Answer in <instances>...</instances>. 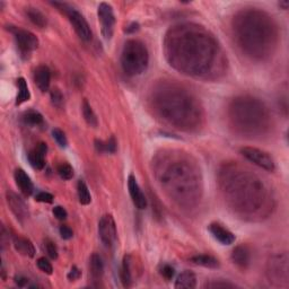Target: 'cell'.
<instances>
[{
  "mask_svg": "<svg viewBox=\"0 0 289 289\" xmlns=\"http://www.w3.org/2000/svg\"><path fill=\"white\" fill-rule=\"evenodd\" d=\"M200 26L182 25L171 30L166 39L167 58L185 74L207 75L218 58V44Z\"/></svg>",
  "mask_w": 289,
  "mask_h": 289,
  "instance_id": "obj_1",
  "label": "cell"
},
{
  "mask_svg": "<svg viewBox=\"0 0 289 289\" xmlns=\"http://www.w3.org/2000/svg\"><path fill=\"white\" fill-rule=\"evenodd\" d=\"M270 17L260 12L243 13L237 17L236 38L248 56L263 58L272 52L275 41V29Z\"/></svg>",
  "mask_w": 289,
  "mask_h": 289,
  "instance_id": "obj_2",
  "label": "cell"
},
{
  "mask_svg": "<svg viewBox=\"0 0 289 289\" xmlns=\"http://www.w3.org/2000/svg\"><path fill=\"white\" fill-rule=\"evenodd\" d=\"M229 119L235 129L243 134H260L268 128L269 113L257 98H234L229 106Z\"/></svg>",
  "mask_w": 289,
  "mask_h": 289,
  "instance_id": "obj_3",
  "label": "cell"
},
{
  "mask_svg": "<svg viewBox=\"0 0 289 289\" xmlns=\"http://www.w3.org/2000/svg\"><path fill=\"white\" fill-rule=\"evenodd\" d=\"M149 63V53L141 41H126L121 53V67L126 76L135 77L146 71Z\"/></svg>",
  "mask_w": 289,
  "mask_h": 289,
  "instance_id": "obj_4",
  "label": "cell"
},
{
  "mask_svg": "<svg viewBox=\"0 0 289 289\" xmlns=\"http://www.w3.org/2000/svg\"><path fill=\"white\" fill-rule=\"evenodd\" d=\"M289 257L287 252L277 253L270 256L266 264V277L275 287H288L289 283Z\"/></svg>",
  "mask_w": 289,
  "mask_h": 289,
  "instance_id": "obj_5",
  "label": "cell"
},
{
  "mask_svg": "<svg viewBox=\"0 0 289 289\" xmlns=\"http://www.w3.org/2000/svg\"><path fill=\"white\" fill-rule=\"evenodd\" d=\"M52 5L58 7L59 11H61L68 17V20H69L70 24L74 27L77 35H78L81 40L85 41V42H89V41L92 40L93 33L92 30H90L89 24L87 21L85 20V17L81 15L76 8L63 3H52Z\"/></svg>",
  "mask_w": 289,
  "mask_h": 289,
  "instance_id": "obj_6",
  "label": "cell"
},
{
  "mask_svg": "<svg viewBox=\"0 0 289 289\" xmlns=\"http://www.w3.org/2000/svg\"><path fill=\"white\" fill-rule=\"evenodd\" d=\"M8 31L14 35L16 45L23 59H29L32 52L39 47V39L36 35L27 30L16 26H8Z\"/></svg>",
  "mask_w": 289,
  "mask_h": 289,
  "instance_id": "obj_7",
  "label": "cell"
},
{
  "mask_svg": "<svg viewBox=\"0 0 289 289\" xmlns=\"http://www.w3.org/2000/svg\"><path fill=\"white\" fill-rule=\"evenodd\" d=\"M241 154L250 161L253 164L261 167L265 171L273 172L275 170V164L273 158L271 157L268 153L261 151L255 147H243L241 149Z\"/></svg>",
  "mask_w": 289,
  "mask_h": 289,
  "instance_id": "obj_8",
  "label": "cell"
},
{
  "mask_svg": "<svg viewBox=\"0 0 289 289\" xmlns=\"http://www.w3.org/2000/svg\"><path fill=\"white\" fill-rule=\"evenodd\" d=\"M98 21L101 23L102 35L106 41L111 40L113 33H114L115 26V16L113 12V7L107 3H101L97 8Z\"/></svg>",
  "mask_w": 289,
  "mask_h": 289,
  "instance_id": "obj_9",
  "label": "cell"
},
{
  "mask_svg": "<svg viewBox=\"0 0 289 289\" xmlns=\"http://www.w3.org/2000/svg\"><path fill=\"white\" fill-rule=\"evenodd\" d=\"M98 235L106 247H112L116 242L117 230L115 221L111 215H104L98 221Z\"/></svg>",
  "mask_w": 289,
  "mask_h": 289,
  "instance_id": "obj_10",
  "label": "cell"
},
{
  "mask_svg": "<svg viewBox=\"0 0 289 289\" xmlns=\"http://www.w3.org/2000/svg\"><path fill=\"white\" fill-rule=\"evenodd\" d=\"M128 189H129L130 197L131 199H132L133 205L140 210L147 208V199L146 197H144V194L141 191V189H140L137 180H135V178L132 174L129 175V178H128Z\"/></svg>",
  "mask_w": 289,
  "mask_h": 289,
  "instance_id": "obj_11",
  "label": "cell"
},
{
  "mask_svg": "<svg viewBox=\"0 0 289 289\" xmlns=\"http://www.w3.org/2000/svg\"><path fill=\"white\" fill-rule=\"evenodd\" d=\"M7 202L8 206L13 211V214L16 216L17 219L23 221L29 217V209L25 205V202L22 199L12 191L7 192Z\"/></svg>",
  "mask_w": 289,
  "mask_h": 289,
  "instance_id": "obj_12",
  "label": "cell"
},
{
  "mask_svg": "<svg viewBox=\"0 0 289 289\" xmlns=\"http://www.w3.org/2000/svg\"><path fill=\"white\" fill-rule=\"evenodd\" d=\"M48 152V146L45 142H39L36 144V147L29 153L27 158H29V162L31 166L33 167L34 170L41 171L44 169L45 166V155H47Z\"/></svg>",
  "mask_w": 289,
  "mask_h": 289,
  "instance_id": "obj_13",
  "label": "cell"
},
{
  "mask_svg": "<svg viewBox=\"0 0 289 289\" xmlns=\"http://www.w3.org/2000/svg\"><path fill=\"white\" fill-rule=\"evenodd\" d=\"M208 229H209L212 237H214L216 241L223 244V245H230V244H233L235 239H236L235 235L230 232L229 229L224 227V226L219 223H211Z\"/></svg>",
  "mask_w": 289,
  "mask_h": 289,
  "instance_id": "obj_14",
  "label": "cell"
},
{
  "mask_svg": "<svg viewBox=\"0 0 289 289\" xmlns=\"http://www.w3.org/2000/svg\"><path fill=\"white\" fill-rule=\"evenodd\" d=\"M232 261L239 269H247L251 263V252L246 245H238L232 252Z\"/></svg>",
  "mask_w": 289,
  "mask_h": 289,
  "instance_id": "obj_15",
  "label": "cell"
},
{
  "mask_svg": "<svg viewBox=\"0 0 289 289\" xmlns=\"http://www.w3.org/2000/svg\"><path fill=\"white\" fill-rule=\"evenodd\" d=\"M14 178H15V182L17 187L20 188L21 192L24 194L25 197H30L34 191V185L33 182L29 175L26 174V172L22 169H17L14 173Z\"/></svg>",
  "mask_w": 289,
  "mask_h": 289,
  "instance_id": "obj_16",
  "label": "cell"
},
{
  "mask_svg": "<svg viewBox=\"0 0 289 289\" xmlns=\"http://www.w3.org/2000/svg\"><path fill=\"white\" fill-rule=\"evenodd\" d=\"M34 81L41 92H47L51 83V71L47 66H39L34 71Z\"/></svg>",
  "mask_w": 289,
  "mask_h": 289,
  "instance_id": "obj_17",
  "label": "cell"
},
{
  "mask_svg": "<svg viewBox=\"0 0 289 289\" xmlns=\"http://www.w3.org/2000/svg\"><path fill=\"white\" fill-rule=\"evenodd\" d=\"M174 287L176 289H193L197 287V277L192 271L185 270L178 275Z\"/></svg>",
  "mask_w": 289,
  "mask_h": 289,
  "instance_id": "obj_18",
  "label": "cell"
},
{
  "mask_svg": "<svg viewBox=\"0 0 289 289\" xmlns=\"http://www.w3.org/2000/svg\"><path fill=\"white\" fill-rule=\"evenodd\" d=\"M14 247H15V250L18 253H21L22 255L29 257H34L35 255V247L29 238L21 236L15 237L14 238Z\"/></svg>",
  "mask_w": 289,
  "mask_h": 289,
  "instance_id": "obj_19",
  "label": "cell"
},
{
  "mask_svg": "<svg viewBox=\"0 0 289 289\" xmlns=\"http://www.w3.org/2000/svg\"><path fill=\"white\" fill-rule=\"evenodd\" d=\"M131 262H132L131 261V256L124 255L120 269V280L125 288L131 287L133 283L132 272H131Z\"/></svg>",
  "mask_w": 289,
  "mask_h": 289,
  "instance_id": "obj_20",
  "label": "cell"
},
{
  "mask_svg": "<svg viewBox=\"0 0 289 289\" xmlns=\"http://www.w3.org/2000/svg\"><path fill=\"white\" fill-rule=\"evenodd\" d=\"M89 271L94 281H99L104 274V262L101 255L94 253L89 259Z\"/></svg>",
  "mask_w": 289,
  "mask_h": 289,
  "instance_id": "obj_21",
  "label": "cell"
},
{
  "mask_svg": "<svg viewBox=\"0 0 289 289\" xmlns=\"http://www.w3.org/2000/svg\"><path fill=\"white\" fill-rule=\"evenodd\" d=\"M26 14H27V17H29V20L33 23L34 25L41 27V29H43V27L47 26L48 24L47 17H45L44 14L41 12L39 8H35V7L26 8Z\"/></svg>",
  "mask_w": 289,
  "mask_h": 289,
  "instance_id": "obj_22",
  "label": "cell"
},
{
  "mask_svg": "<svg viewBox=\"0 0 289 289\" xmlns=\"http://www.w3.org/2000/svg\"><path fill=\"white\" fill-rule=\"evenodd\" d=\"M191 262L197 265L205 266V268L216 269L219 266V261L216 257L207 254H200V255H194L191 257Z\"/></svg>",
  "mask_w": 289,
  "mask_h": 289,
  "instance_id": "obj_23",
  "label": "cell"
},
{
  "mask_svg": "<svg viewBox=\"0 0 289 289\" xmlns=\"http://www.w3.org/2000/svg\"><path fill=\"white\" fill-rule=\"evenodd\" d=\"M17 87H18V94L16 97V105H21V104L30 101L31 93L29 90V86H27L26 80L21 77L17 79Z\"/></svg>",
  "mask_w": 289,
  "mask_h": 289,
  "instance_id": "obj_24",
  "label": "cell"
},
{
  "mask_svg": "<svg viewBox=\"0 0 289 289\" xmlns=\"http://www.w3.org/2000/svg\"><path fill=\"white\" fill-rule=\"evenodd\" d=\"M95 148L98 153H108V154H114L116 152V140L115 138L110 137V139H107L106 141H103V140L96 139L95 140Z\"/></svg>",
  "mask_w": 289,
  "mask_h": 289,
  "instance_id": "obj_25",
  "label": "cell"
},
{
  "mask_svg": "<svg viewBox=\"0 0 289 289\" xmlns=\"http://www.w3.org/2000/svg\"><path fill=\"white\" fill-rule=\"evenodd\" d=\"M77 193H78V199L81 205L87 206L92 202V196H90L87 184L84 181L79 180L78 183H77Z\"/></svg>",
  "mask_w": 289,
  "mask_h": 289,
  "instance_id": "obj_26",
  "label": "cell"
},
{
  "mask_svg": "<svg viewBox=\"0 0 289 289\" xmlns=\"http://www.w3.org/2000/svg\"><path fill=\"white\" fill-rule=\"evenodd\" d=\"M23 120L26 124L32 125V126H38L43 124V116L41 114L40 112L38 111H34V110H30L24 113V115H23Z\"/></svg>",
  "mask_w": 289,
  "mask_h": 289,
  "instance_id": "obj_27",
  "label": "cell"
},
{
  "mask_svg": "<svg viewBox=\"0 0 289 289\" xmlns=\"http://www.w3.org/2000/svg\"><path fill=\"white\" fill-rule=\"evenodd\" d=\"M83 115H84V119L85 121L87 122V124L89 126H93V128H96L97 124H98V121H97V117L95 115V113L93 111L92 106L89 105V103L86 101H84L83 103Z\"/></svg>",
  "mask_w": 289,
  "mask_h": 289,
  "instance_id": "obj_28",
  "label": "cell"
},
{
  "mask_svg": "<svg viewBox=\"0 0 289 289\" xmlns=\"http://www.w3.org/2000/svg\"><path fill=\"white\" fill-rule=\"evenodd\" d=\"M58 174L62 180H71L74 178V169L67 163H62L58 166Z\"/></svg>",
  "mask_w": 289,
  "mask_h": 289,
  "instance_id": "obj_29",
  "label": "cell"
},
{
  "mask_svg": "<svg viewBox=\"0 0 289 289\" xmlns=\"http://www.w3.org/2000/svg\"><path fill=\"white\" fill-rule=\"evenodd\" d=\"M44 247H45V252H47L48 256L50 259L52 260H57L58 259V247L56 244H54L51 239H45L44 242Z\"/></svg>",
  "mask_w": 289,
  "mask_h": 289,
  "instance_id": "obj_30",
  "label": "cell"
},
{
  "mask_svg": "<svg viewBox=\"0 0 289 289\" xmlns=\"http://www.w3.org/2000/svg\"><path fill=\"white\" fill-rule=\"evenodd\" d=\"M52 135H53L54 140H56L59 146L62 147V148H66L68 146V139H67L66 134H65V132H63L62 130L58 129V128L53 129Z\"/></svg>",
  "mask_w": 289,
  "mask_h": 289,
  "instance_id": "obj_31",
  "label": "cell"
},
{
  "mask_svg": "<svg viewBox=\"0 0 289 289\" xmlns=\"http://www.w3.org/2000/svg\"><path fill=\"white\" fill-rule=\"evenodd\" d=\"M36 264H38V268L41 271H43L44 273H47V274L53 273V266L51 264V262H50L48 259H45V257H40V259L36 261Z\"/></svg>",
  "mask_w": 289,
  "mask_h": 289,
  "instance_id": "obj_32",
  "label": "cell"
},
{
  "mask_svg": "<svg viewBox=\"0 0 289 289\" xmlns=\"http://www.w3.org/2000/svg\"><path fill=\"white\" fill-rule=\"evenodd\" d=\"M15 282L18 287L21 288H38L39 284L38 283H32L31 280L29 278L24 277V275H16L15 277Z\"/></svg>",
  "mask_w": 289,
  "mask_h": 289,
  "instance_id": "obj_33",
  "label": "cell"
},
{
  "mask_svg": "<svg viewBox=\"0 0 289 289\" xmlns=\"http://www.w3.org/2000/svg\"><path fill=\"white\" fill-rule=\"evenodd\" d=\"M50 97H51V102L54 106L61 107L63 103V95L58 88H54L51 90V94H50Z\"/></svg>",
  "mask_w": 289,
  "mask_h": 289,
  "instance_id": "obj_34",
  "label": "cell"
},
{
  "mask_svg": "<svg viewBox=\"0 0 289 289\" xmlns=\"http://www.w3.org/2000/svg\"><path fill=\"white\" fill-rule=\"evenodd\" d=\"M206 288H212V289H218V288H236L237 286L235 283L228 282V281H221V280H218V281H211L209 283H207Z\"/></svg>",
  "mask_w": 289,
  "mask_h": 289,
  "instance_id": "obj_35",
  "label": "cell"
},
{
  "mask_svg": "<svg viewBox=\"0 0 289 289\" xmlns=\"http://www.w3.org/2000/svg\"><path fill=\"white\" fill-rule=\"evenodd\" d=\"M161 274L166 280H171V279H173V277H174L175 269L172 265H170V264H164L161 268Z\"/></svg>",
  "mask_w": 289,
  "mask_h": 289,
  "instance_id": "obj_36",
  "label": "cell"
},
{
  "mask_svg": "<svg viewBox=\"0 0 289 289\" xmlns=\"http://www.w3.org/2000/svg\"><path fill=\"white\" fill-rule=\"evenodd\" d=\"M52 212H53L54 217H56L58 220H65V219H67V217H68L67 210L63 207H61V206H56V207H54L53 209H52Z\"/></svg>",
  "mask_w": 289,
  "mask_h": 289,
  "instance_id": "obj_37",
  "label": "cell"
},
{
  "mask_svg": "<svg viewBox=\"0 0 289 289\" xmlns=\"http://www.w3.org/2000/svg\"><path fill=\"white\" fill-rule=\"evenodd\" d=\"M54 197L49 192H39L35 196V200L43 203H52Z\"/></svg>",
  "mask_w": 289,
  "mask_h": 289,
  "instance_id": "obj_38",
  "label": "cell"
},
{
  "mask_svg": "<svg viewBox=\"0 0 289 289\" xmlns=\"http://www.w3.org/2000/svg\"><path fill=\"white\" fill-rule=\"evenodd\" d=\"M59 233H60V236L63 239H70L72 238V236H74V232H72V229L67 225L60 226V228H59Z\"/></svg>",
  "mask_w": 289,
  "mask_h": 289,
  "instance_id": "obj_39",
  "label": "cell"
},
{
  "mask_svg": "<svg viewBox=\"0 0 289 289\" xmlns=\"http://www.w3.org/2000/svg\"><path fill=\"white\" fill-rule=\"evenodd\" d=\"M81 272L80 270L77 268V266H72L71 270L69 271V273L67 274V278L69 281H76V280H78L80 278Z\"/></svg>",
  "mask_w": 289,
  "mask_h": 289,
  "instance_id": "obj_40",
  "label": "cell"
},
{
  "mask_svg": "<svg viewBox=\"0 0 289 289\" xmlns=\"http://www.w3.org/2000/svg\"><path fill=\"white\" fill-rule=\"evenodd\" d=\"M138 30H139V25H138V23H132V24H131V25H129L128 27H126L125 32H126V33H133V32L138 31Z\"/></svg>",
  "mask_w": 289,
  "mask_h": 289,
  "instance_id": "obj_41",
  "label": "cell"
},
{
  "mask_svg": "<svg viewBox=\"0 0 289 289\" xmlns=\"http://www.w3.org/2000/svg\"><path fill=\"white\" fill-rule=\"evenodd\" d=\"M279 7L283 9V11H287L288 7H289V2H287V0H284V2H280L279 4Z\"/></svg>",
  "mask_w": 289,
  "mask_h": 289,
  "instance_id": "obj_42",
  "label": "cell"
}]
</instances>
